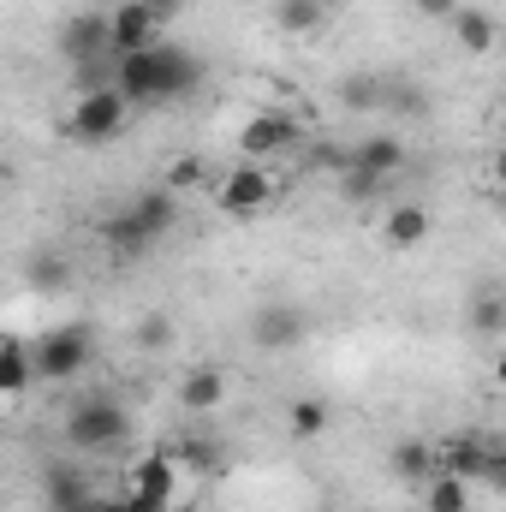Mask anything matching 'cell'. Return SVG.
<instances>
[{"mask_svg":"<svg viewBox=\"0 0 506 512\" xmlns=\"http://www.w3.org/2000/svg\"><path fill=\"white\" fill-rule=\"evenodd\" d=\"M197 84H203V60L185 54V48H173V42H155V48L120 60V90H126L131 108H143V114L191 96Z\"/></svg>","mask_w":506,"mask_h":512,"instance_id":"cell-1","label":"cell"},{"mask_svg":"<svg viewBox=\"0 0 506 512\" xmlns=\"http://www.w3.org/2000/svg\"><path fill=\"white\" fill-rule=\"evenodd\" d=\"M173 227H179V191L161 185V191H137L120 215H108L102 221V239L126 256V262H137V256L155 251Z\"/></svg>","mask_w":506,"mask_h":512,"instance_id":"cell-2","label":"cell"},{"mask_svg":"<svg viewBox=\"0 0 506 512\" xmlns=\"http://www.w3.org/2000/svg\"><path fill=\"white\" fill-rule=\"evenodd\" d=\"M60 435H66V447H78V453H120L131 441V411L120 399H108V393H90V399H78V405L66 411Z\"/></svg>","mask_w":506,"mask_h":512,"instance_id":"cell-3","label":"cell"},{"mask_svg":"<svg viewBox=\"0 0 506 512\" xmlns=\"http://www.w3.org/2000/svg\"><path fill=\"white\" fill-rule=\"evenodd\" d=\"M90 358H96L90 322H60V328H48V334L36 340V376H42V382H72V376H84Z\"/></svg>","mask_w":506,"mask_h":512,"instance_id":"cell-4","label":"cell"},{"mask_svg":"<svg viewBox=\"0 0 506 512\" xmlns=\"http://www.w3.org/2000/svg\"><path fill=\"white\" fill-rule=\"evenodd\" d=\"M137 114L126 102V90L114 84V90H90V96H78L72 102V114H66V131L78 137V143H114L120 131H126V120Z\"/></svg>","mask_w":506,"mask_h":512,"instance_id":"cell-5","label":"cell"},{"mask_svg":"<svg viewBox=\"0 0 506 512\" xmlns=\"http://www.w3.org/2000/svg\"><path fill=\"white\" fill-rule=\"evenodd\" d=\"M304 334H310V316H304V304H292V298H268V304L251 310V346L268 352V358L304 346Z\"/></svg>","mask_w":506,"mask_h":512,"instance_id":"cell-6","label":"cell"},{"mask_svg":"<svg viewBox=\"0 0 506 512\" xmlns=\"http://www.w3.org/2000/svg\"><path fill=\"white\" fill-rule=\"evenodd\" d=\"M131 501L143 512H167L179 501V459H173V447H155V453H143L131 465Z\"/></svg>","mask_w":506,"mask_h":512,"instance_id":"cell-7","label":"cell"},{"mask_svg":"<svg viewBox=\"0 0 506 512\" xmlns=\"http://www.w3.org/2000/svg\"><path fill=\"white\" fill-rule=\"evenodd\" d=\"M268 197H274V179L256 167V161H239L227 179H221V191H215V209L227 215V221H251L268 209Z\"/></svg>","mask_w":506,"mask_h":512,"instance_id":"cell-8","label":"cell"},{"mask_svg":"<svg viewBox=\"0 0 506 512\" xmlns=\"http://www.w3.org/2000/svg\"><path fill=\"white\" fill-rule=\"evenodd\" d=\"M286 149H298V114H286V108H262V114H251L239 126V155L245 161L286 155Z\"/></svg>","mask_w":506,"mask_h":512,"instance_id":"cell-9","label":"cell"},{"mask_svg":"<svg viewBox=\"0 0 506 512\" xmlns=\"http://www.w3.org/2000/svg\"><path fill=\"white\" fill-rule=\"evenodd\" d=\"M60 54H66L72 66L108 60V54H114V18H108V12H72V18L60 24Z\"/></svg>","mask_w":506,"mask_h":512,"instance_id":"cell-10","label":"cell"},{"mask_svg":"<svg viewBox=\"0 0 506 512\" xmlns=\"http://www.w3.org/2000/svg\"><path fill=\"white\" fill-rule=\"evenodd\" d=\"M435 447H441V471L465 477L471 489H477V483H489V465H495V441H489V435L459 429V435H447V441H435Z\"/></svg>","mask_w":506,"mask_h":512,"instance_id":"cell-11","label":"cell"},{"mask_svg":"<svg viewBox=\"0 0 506 512\" xmlns=\"http://www.w3.org/2000/svg\"><path fill=\"white\" fill-rule=\"evenodd\" d=\"M108 18H114V54H120V60H126V54H143V48H155L161 30H167L143 0H120Z\"/></svg>","mask_w":506,"mask_h":512,"instance_id":"cell-12","label":"cell"},{"mask_svg":"<svg viewBox=\"0 0 506 512\" xmlns=\"http://www.w3.org/2000/svg\"><path fill=\"white\" fill-rule=\"evenodd\" d=\"M429 233H435V215L423 203H387L381 209V245L387 251H417V245H429Z\"/></svg>","mask_w":506,"mask_h":512,"instance_id":"cell-13","label":"cell"},{"mask_svg":"<svg viewBox=\"0 0 506 512\" xmlns=\"http://www.w3.org/2000/svg\"><path fill=\"white\" fill-rule=\"evenodd\" d=\"M42 501H48V512H90L102 495L78 465H48L42 471Z\"/></svg>","mask_w":506,"mask_h":512,"instance_id":"cell-14","label":"cell"},{"mask_svg":"<svg viewBox=\"0 0 506 512\" xmlns=\"http://www.w3.org/2000/svg\"><path fill=\"white\" fill-rule=\"evenodd\" d=\"M387 471H393L399 483L423 489V483L441 471V447H435V441H423V435H399V441L387 447Z\"/></svg>","mask_w":506,"mask_h":512,"instance_id":"cell-15","label":"cell"},{"mask_svg":"<svg viewBox=\"0 0 506 512\" xmlns=\"http://www.w3.org/2000/svg\"><path fill=\"white\" fill-rule=\"evenodd\" d=\"M227 370H215V364H197V370H185V382H179V405H185V417H209V411H221L227 405Z\"/></svg>","mask_w":506,"mask_h":512,"instance_id":"cell-16","label":"cell"},{"mask_svg":"<svg viewBox=\"0 0 506 512\" xmlns=\"http://www.w3.org/2000/svg\"><path fill=\"white\" fill-rule=\"evenodd\" d=\"M334 102L346 114H381L387 108V72H346L334 84Z\"/></svg>","mask_w":506,"mask_h":512,"instance_id":"cell-17","label":"cell"},{"mask_svg":"<svg viewBox=\"0 0 506 512\" xmlns=\"http://www.w3.org/2000/svg\"><path fill=\"white\" fill-rule=\"evenodd\" d=\"M30 382H42V376H36V346H24V340L12 334V340L0 346V393L18 405V399L30 393Z\"/></svg>","mask_w":506,"mask_h":512,"instance_id":"cell-18","label":"cell"},{"mask_svg":"<svg viewBox=\"0 0 506 512\" xmlns=\"http://www.w3.org/2000/svg\"><path fill=\"white\" fill-rule=\"evenodd\" d=\"M352 167H370V173H381V179H393V173L405 167V143H399L393 131H376V137L352 143Z\"/></svg>","mask_w":506,"mask_h":512,"instance_id":"cell-19","label":"cell"},{"mask_svg":"<svg viewBox=\"0 0 506 512\" xmlns=\"http://www.w3.org/2000/svg\"><path fill=\"white\" fill-rule=\"evenodd\" d=\"M453 36H459V48H465V54H495V42H501V24H495L483 6H459V18H453Z\"/></svg>","mask_w":506,"mask_h":512,"instance_id":"cell-20","label":"cell"},{"mask_svg":"<svg viewBox=\"0 0 506 512\" xmlns=\"http://www.w3.org/2000/svg\"><path fill=\"white\" fill-rule=\"evenodd\" d=\"M465 328L471 334H501L506 328V286H477L465 298Z\"/></svg>","mask_w":506,"mask_h":512,"instance_id":"cell-21","label":"cell"},{"mask_svg":"<svg viewBox=\"0 0 506 512\" xmlns=\"http://www.w3.org/2000/svg\"><path fill=\"white\" fill-rule=\"evenodd\" d=\"M274 24L286 36H310L328 24V0H274Z\"/></svg>","mask_w":506,"mask_h":512,"instance_id":"cell-22","label":"cell"},{"mask_svg":"<svg viewBox=\"0 0 506 512\" xmlns=\"http://www.w3.org/2000/svg\"><path fill=\"white\" fill-rule=\"evenodd\" d=\"M423 507L429 512H471V483L453 477V471H435V477L423 483Z\"/></svg>","mask_w":506,"mask_h":512,"instance_id":"cell-23","label":"cell"},{"mask_svg":"<svg viewBox=\"0 0 506 512\" xmlns=\"http://www.w3.org/2000/svg\"><path fill=\"white\" fill-rule=\"evenodd\" d=\"M334 191H340L346 203H358V209H364V203H381L387 179H381V173H370V167H340V173H334Z\"/></svg>","mask_w":506,"mask_h":512,"instance_id":"cell-24","label":"cell"},{"mask_svg":"<svg viewBox=\"0 0 506 512\" xmlns=\"http://www.w3.org/2000/svg\"><path fill=\"white\" fill-rule=\"evenodd\" d=\"M328 423H334V411H328L322 399H292V405H286V429H292L298 441H316Z\"/></svg>","mask_w":506,"mask_h":512,"instance_id":"cell-25","label":"cell"},{"mask_svg":"<svg viewBox=\"0 0 506 512\" xmlns=\"http://www.w3.org/2000/svg\"><path fill=\"white\" fill-rule=\"evenodd\" d=\"M381 114H405V120H417V114H429V96L417 90V84H405V78H387V108Z\"/></svg>","mask_w":506,"mask_h":512,"instance_id":"cell-26","label":"cell"},{"mask_svg":"<svg viewBox=\"0 0 506 512\" xmlns=\"http://www.w3.org/2000/svg\"><path fill=\"white\" fill-rule=\"evenodd\" d=\"M137 352H173V322H167L161 310H149V316L137 322Z\"/></svg>","mask_w":506,"mask_h":512,"instance_id":"cell-27","label":"cell"},{"mask_svg":"<svg viewBox=\"0 0 506 512\" xmlns=\"http://www.w3.org/2000/svg\"><path fill=\"white\" fill-rule=\"evenodd\" d=\"M203 179H209V167H203L197 155H179V161L167 167V191H197Z\"/></svg>","mask_w":506,"mask_h":512,"instance_id":"cell-28","label":"cell"},{"mask_svg":"<svg viewBox=\"0 0 506 512\" xmlns=\"http://www.w3.org/2000/svg\"><path fill=\"white\" fill-rule=\"evenodd\" d=\"M167 447H173V459H179V465H197V471L215 459V441H203V435H197V441H167Z\"/></svg>","mask_w":506,"mask_h":512,"instance_id":"cell-29","label":"cell"},{"mask_svg":"<svg viewBox=\"0 0 506 512\" xmlns=\"http://www.w3.org/2000/svg\"><path fill=\"white\" fill-rule=\"evenodd\" d=\"M30 280H36V286H66V262H60V256H48V262H36V268H30Z\"/></svg>","mask_w":506,"mask_h":512,"instance_id":"cell-30","label":"cell"},{"mask_svg":"<svg viewBox=\"0 0 506 512\" xmlns=\"http://www.w3.org/2000/svg\"><path fill=\"white\" fill-rule=\"evenodd\" d=\"M417 12H423V18H447V24H453V18H459V0H417Z\"/></svg>","mask_w":506,"mask_h":512,"instance_id":"cell-31","label":"cell"},{"mask_svg":"<svg viewBox=\"0 0 506 512\" xmlns=\"http://www.w3.org/2000/svg\"><path fill=\"white\" fill-rule=\"evenodd\" d=\"M489 489L506 495V441H495V465H489Z\"/></svg>","mask_w":506,"mask_h":512,"instance_id":"cell-32","label":"cell"},{"mask_svg":"<svg viewBox=\"0 0 506 512\" xmlns=\"http://www.w3.org/2000/svg\"><path fill=\"white\" fill-rule=\"evenodd\" d=\"M90 512H143V507H137L131 495H102V501H96Z\"/></svg>","mask_w":506,"mask_h":512,"instance_id":"cell-33","label":"cell"},{"mask_svg":"<svg viewBox=\"0 0 506 512\" xmlns=\"http://www.w3.org/2000/svg\"><path fill=\"white\" fill-rule=\"evenodd\" d=\"M143 6H149V12H155V18H161V24H173V18H179V12H185V0H143Z\"/></svg>","mask_w":506,"mask_h":512,"instance_id":"cell-34","label":"cell"},{"mask_svg":"<svg viewBox=\"0 0 506 512\" xmlns=\"http://www.w3.org/2000/svg\"><path fill=\"white\" fill-rule=\"evenodd\" d=\"M489 173H495V185L506 191V149H495V161H489Z\"/></svg>","mask_w":506,"mask_h":512,"instance_id":"cell-35","label":"cell"},{"mask_svg":"<svg viewBox=\"0 0 506 512\" xmlns=\"http://www.w3.org/2000/svg\"><path fill=\"white\" fill-rule=\"evenodd\" d=\"M495 387L506 393V352H495Z\"/></svg>","mask_w":506,"mask_h":512,"instance_id":"cell-36","label":"cell"},{"mask_svg":"<svg viewBox=\"0 0 506 512\" xmlns=\"http://www.w3.org/2000/svg\"><path fill=\"white\" fill-rule=\"evenodd\" d=\"M501 126H506V96H501Z\"/></svg>","mask_w":506,"mask_h":512,"instance_id":"cell-37","label":"cell"}]
</instances>
